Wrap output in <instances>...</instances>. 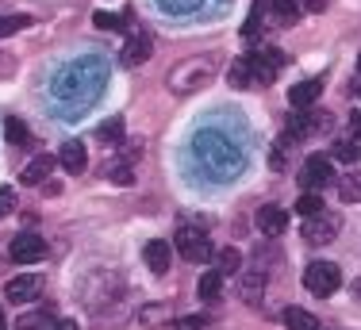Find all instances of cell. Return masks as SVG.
I'll list each match as a JSON object with an SVG mask.
<instances>
[{
  "label": "cell",
  "mask_w": 361,
  "mask_h": 330,
  "mask_svg": "<svg viewBox=\"0 0 361 330\" xmlns=\"http://www.w3.org/2000/svg\"><path fill=\"white\" fill-rule=\"evenodd\" d=\"M104 81H108L104 62H100V58H81V62L66 66L62 73H58L50 97H54L58 104H66V108H85V104H92L100 97Z\"/></svg>",
  "instance_id": "obj_1"
},
{
  "label": "cell",
  "mask_w": 361,
  "mask_h": 330,
  "mask_svg": "<svg viewBox=\"0 0 361 330\" xmlns=\"http://www.w3.org/2000/svg\"><path fill=\"white\" fill-rule=\"evenodd\" d=\"M192 154H196V161H200V169H208L212 177H219V181H231L238 173V165H243V150H238L223 131H200L192 142Z\"/></svg>",
  "instance_id": "obj_2"
},
{
  "label": "cell",
  "mask_w": 361,
  "mask_h": 330,
  "mask_svg": "<svg viewBox=\"0 0 361 330\" xmlns=\"http://www.w3.org/2000/svg\"><path fill=\"white\" fill-rule=\"evenodd\" d=\"M208 81H216V58H208V54L185 58V62H177L166 77L173 97H192V92L208 89Z\"/></svg>",
  "instance_id": "obj_3"
},
{
  "label": "cell",
  "mask_w": 361,
  "mask_h": 330,
  "mask_svg": "<svg viewBox=\"0 0 361 330\" xmlns=\"http://www.w3.org/2000/svg\"><path fill=\"white\" fill-rule=\"evenodd\" d=\"M177 250H180V257H185V262L204 265V262L212 257V238H208V231H204V227H192V223H180V227H177Z\"/></svg>",
  "instance_id": "obj_4"
},
{
  "label": "cell",
  "mask_w": 361,
  "mask_h": 330,
  "mask_svg": "<svg viewBox=\"0 0 361 330\" xmlns=\"http://www.w3.org/2000/svg\"><path fill=\"white\" fill-rule=\"evenodd\" d=\"M342 284V273L334 262H312L304 269V288L312 292V296H334Z\"/></svg>",
  "instance_id": "obj_5"
},
{
  "label": "cell",
  "mask_w": 361,
  "mask_h": 330,
  "mask_svg": "<svg viewBox=\"0 0 361 330\" xmlns=\"http://www.w3.org/2000/svg\"><path fill=\"white\" fill-rule=\"evenodd\" d=\"M246 62H250L254 85H273L277 81V69L285 66V54L273 50V47H262V50H254V54H246Z\"/></svg>",
  "instance_id": "obj_6"
},
{
  "label": "cell",
  "mask_w": 361,
  "mask_h": 330,
  "mask_svg": "<svg viewBox=\"0 0 361 330\" xmlns=\"http://www.w3.org/2000/svg\"><path fill=\"white\" fill-rule=\"evenodd\" d=\"M334 181V165L331 158H323V154H312V158L304 161V169H300V185L307 188V192H319Z\"/></svg>",
  "instance_id": "obj_7"
},
{
  "label": "cell",
  "mask_w": 361,
  "mask_h": 330,
  "mask_svg": "<svg viewBox=\"0 0 361 330\" xmlns=\"http://www.w3.org/2000/svg\"><path fill=\"white\" fill-rule=\"evenodd\" d=\"M42 276L39 273H23V276H12V281L4 284V296L12 300V303H31V300H39L42 296Z\"/></svg>",
  "instance_id": "obj_8"
},
{
  "label": "cell",
  "mask_w": 361,
  "mask_h": 330,
  "mask_svg": "<svg viewBox=\"0 0 361 330\" xmlns=\"http://www.w3.org/2000/svg\"><path fill=\"white\" fill-rule=\"evenodd\" d=\"M342 223L334 219V215H307V223H304V242H312V246H326V242H334V234H338Z\"/></svg>",
  "instance_id": "obj_9"
},
{
  "label": "cell",
  "mask_w": 361,
  "mask_h": 330,
  "mask_svg": "<svg viewBox=\"0 0 361 330\" xmlns=\"http://www.w3.org/2000/svg\"><path fill=\"white\" fill-rule=\"evenodd\" d=\"M12 262H20V265H35L42 254H47V242L39 238V234H16L12 238Z\"/></svg>",
  "instance_id": "obj_10"
},
{
  "label": "cell",
  "mask_w": 361,
  "mask_h": 330,
  "mask_svg": "<svg viewBox=\"0 0 361 330\" xmlns=\"http://www.w3.org/2000/svg\"><path fill=\"white\" fill-rule=\"evenodd\" d=\"M238 296H243V303H250V307H257L265 296V265H254L246 269L243 276H238Z\"/></svg>",
  "instance_id": "obj_11"
},
{
  "label": "cell",
  "mask_w": 361,
  "mask_h": 330,
  "mask_svg": "<svg viewBox=\"0 0 361 330\" xmlns=\"http://www.w3.org/2000/svg\"><path fill=\"white\" fill-rule=\"evenodd\" d=\"M58 161H62V169H66V173H85V165H89L85 142H77V138L62 142V146H58Z\"/></svg>",
  "instance_id": "obj_12"
},
{
  "label": "cell",
  "mask_w": 361,
  "mask_h": 330,
  "mask_svg": "<svg viewBox=\"0 0 361 330\" xmlns=\"http://www.w3.org/2000/svg\"><path fill=\"white\" fill-rule=\"evenodd\" d=\"M319 92H323V81L319 77H312V81H300V85H292L288 89V104L296 111H304V108H312L315 100H319Z\"/></svg>",
  "instance_id": "obj_13"
},
{
  "label": "cell",
  "mask_w": 361,
  "mask_h": 330,
  "mask_svg": "<svg viewBox=\"0 0 361 330\" xmlns=\"http://www.w3.org/2000/svg\"><path fill=\"white\" fill-rule=\"evenodd\" d=\"M257 227H262V234H269V238H277V234H285V227H288V215H285V207H277V204H265L262 212H257Z\"/></svg>",
  "instance_id": "obj_14"
},
{
  "label": "cell",
  "mask_w": 361,
  "mask_h": 330,
  "mask_svg": "<svg viewBox=\"0 0 361 330\" xmlns=\"http://www.w3.org/2000/svg\"><path fill=\"white\" fill-rule=\"evenodd\" d=\"M142 257H146V265H150V273H158V276H161V273L169 269V257H173V250H169V242L154 238V242H146Z\"/></svg>",
  "instance_id": "obj_15"
},
{
  "label": "cell",
  "mask_w": 361,
  "mask_h": 330,
  "mask_svg": "<svg viewBox=\"0 0 361 330\" xmlns=\"http://www.w3.org/2000/svg\"><path fill=\"white\" fill-rule=\"evenodd\" d=\"M146 58H150V39L146 35H131L123 42V50H119V62L123 66H142Z\"/></svg>",
  "instance_id": "obj_16"
},
{
  "label": "cell",
  "mask_w": 361,
  "mask_h": 330,
  "mask_svg": "<svg viewBox=\"0 0 361 330\" xmlns=\"http://www.w3.org/2000/svg\"><path fill=\"white\" fill-rule=\"evenodd\" d=\"M50 169H54V158H47V154H39V158H31L27 165H23L20 181H23V185H47Z\"/></svg>",
  "instance_id": "obj_17"
},
{
  "label": "cell",
  "mask_w": 361,
  "mask_h": 330,
  "mask_svg": "<svg viewBox=\"0 0 361 330\" xmlns=\"http://www.w3.org/2000/svg\"><path fill=\"white\" fill-rule=\"evenodd\" d=\"M139 323L142 326H169L173 323V307L169 303H146L139 311Z\"/></svg>",
  "instance_id": "obj_18"
},
{
  "label": "cell",
  "mask_w": 361,
  "mask_h": 330,
  "mask_svg": "<svg viewBox=\"0 0 361 330\" xmlns=\"http://www.w3.org/2000/svg\"><path fill=\"white\" fill-rule=\"evenodd\" d=\"M269 16H273V23H277V28H292V23L300 20V4H296V0H273Z\"/></svg>",
  "instance_id": "obj_19"
},
{
  "label": "cell",
  "mask_w": 361,
  "mask_h": 330,
  "mask_svg": "<svg viewBox=\"0 0 361 330\" xmlns=\"http://www.w3.org/2000/svg\"><path fill=\"white\" fill-rule=\"evenodd\" d=\"M285 326L288 330H319V319L307 315L304 307H285Z\"/></svg>",
  "instance_id": "obj_20"
},
{
  "label": "cell",
  "mask_w": 361,
  "mask_h": 330,
  "mask_svg": "<svg viewBox=\"0 0 361 330\" xmlns=\"http://www.w3.org/2000/svg\"><path fill=\"white\" fill-rule=\"evenodd\" d=\"M4 138H8L12 146H27V142H31V131H27V123H23V119L8 116V119H4Z\"/></svg>",
  "instance_id": "obj_21"
},
{
  "label": "cell",
  "mask_w": 361,
  "mask_h": 330,
  "mask_svg": "<svg viewBox=\"0 0 361 330\" xmlns=\"http://www.w3.org/2000/svg\"><path fill=\"white\" fill-rule=\"evenodd\" d=\"M219 292H223V273H219V269H216V273H204L200 276V300L204 303H216Z\"/></svg>",
  "instance_id": "obj_22"
},
{
  "label": "cell",
  "mask_w": 361,
  "mask_h": 330,
  "mask_svg": "<svg viewBox=\"0 0 361 330\" xmlns=\"http://www.w3.org/2000/svg\"><path fill=\"white\" fill-rule=\"evenodd\" d=\"M219 273L223 276H235V273H243V254H238L235 246H227V250H219Z\"/></svg>",
  "instance_id": "obj_23"
},
{
  "label": "cell",
  "mask_w": 361,
  "mask_h": 330,
  "mask_svg": "<svg viewBox=\"0 0 361 330\" xmlns=\"http://www.w3.org/2000/svg\"><path fill=\"white\" fill-rule=\"evenodd\" d=\"M97 138L100 142H123V116H111L97 127Z\"/></svg>",
  "instance_id": "obj_24"
},
{
  "label": "cell",
  "mask_w": 361,
  "mask_h": 330,
  "mask_svg": "<svg viewBox=\"0 0 361 330\" xmlns=\"http://www.w3.org/2000/svg\"><path fill=\"white\" fill-rule=\"evenodd\" d=\"M161 8H166L169 16H192V12H200L208 0H158Z\"/></svg>",
  "instance_id": "obj_25"
},
{
  "label": "cell",
  "mask_w": 361,
  "mask_h": 330,
  "mask_svg": "<svg viewBox=\"0 0 361 330\" xmlns=\"http://www.w3.org/2000/svg\"><path fill=\"white\" fill-rule=\"evenodd\" d=\"M231 85H235V89H246V85H254V77H250V62H246V58H238V62H231Z\"/></svg>",
  "instance_id": "obj_26"
},
{
  "label": "cell",
  "mask_w": 361,
  "mask_h": 330,
  "mask_svg": "<svg viewBox=\"0 0 361 330\" xmlns=\"http://www.w3.org/2000/svg\"><path fill=\"white\" fill-rule=\"evenodd\" d=\"M296 212L304 215V219H307V215H319L323 212V196L319 192H307V188H304V196L296 200Z\"/></svg>",
  "instance_id": "obj_27"
},
{
  "label": "cell",
  "mask_w": 361,
  "mask_h": 330,
  "mask_svg": "<svg viewBox=\"0 0 361 330\" xmlns=\"http://www.w3.org/2000/svg\"><path fill=\"white\" fill-rule=\"evenodd\" d=\"M334 158L338 161H357L361 158V146H357V138H342V142H334Z\"/></svg>",
  "instance_id": "obj_28"
},
{
  "label": "cell",
  "mask_w": 361,
  "mask_h": 330,
  "mask_svg": "<svg viewBox=\"0 0 361 330\" xmlns=\"http://www.w3.org/2000/svg\"><path fill=\"white\" fill-rule=\"evenodd\" d=\"M31 28V16H0V39H8V35Z\"/></svg>",
  "instance_id": "obj_29"
},
{
  "label": "cell",
  "mask_w": 361,
  "mask_h": 330,
  "mask_svg": "<svg viewBox=\"0 0 361 330\" xmlns=\"http://www.w3.org/2000/svg\"><path fill=\"white\" fill-rule=\"evenodd\" d=\"M262 23H265V8L262 4H254V12H250V20L243 23V39H254L257 31H262Z\"/></svg>",
  "instance_id": "obj_30"
},
{
  "label": "cell",
  "mask_w": 361,
  "mask_h": 330,
  "mask_svg": "<svg viewBox=\"0 0 361 330\" xmlns=\"http://www.w3.org/2000/svg\"><path fill=\"white\" fill-rule=\"evenodd\" d=\"M338 192H342V200H346V204H357V200H361V177H342Z\"/></svg>",
  "instance_id": "obj_31"
},
{
  "label": "cell",
  "mask_w": 361,
  "mask_h": 330,
  "mask_svg": "<svg viewBox=\"0 0 361 330\" xmlns=\"http://www.w3.org/2000/svg\"><path fill=\"white\" fill-rule=\"evenodd\" d=\"M108 177L111 181H116V185H131V181H135V173H131V165H108Z\"/></svg>",
  "instance_id": "obj_32"
},
{
  "label": "cell",
  "mask_w": 361,
  "mask_h": 330,
  "mask_svg": "<svg viewBox=\"0 0 361 330\" xmlns=\"http://www.w3.org/2000/svg\"><path fill=\"white\" fill-rule=\"evenodd\" d=\"M47 323H50L47 315H23L20 319V330H47Z\"/></svg>",
  "instance_id": "obj_33"
},
{
  "label": "cell",
  "mask_w": 361,
  "mask_h": 330,
  "mask_svg": "<svg viewBox=\"0 0 361 330\" xmlns=\"http://www.w3.org/2000/svg\"><path fill=\"white\" fill-rule=\"evenodd\" d=\"M12 207H16V192H12V188H0V219L12 215Z\"/></svg>",
  "instance_id": "obj_34"
},
{
  "label": "cell",
  "mask_w": 361,
  "mask_h": 330,
  "mask_svg": "<svg viewBox=\"0 0 361 330\" xmlns=\"http://www.w3.org/2000/svg\"><path fill=\"white\" fill-rule=\"evenodd\" d=\"M92 20H97V28H104V31H116V28H119V20H116V16H108V12L92 16Z\"/></svg>",
  "instance_id": "obj_35"
},
{
  "label": "cell",
  "mask_w": 361,
  "mask_h": 330,
  "mask_svg": "<svg viewBox=\"0 0 361 330\" xmlns=\"http://www.w3.org/2000/svg\"><path fill=\"white\" fill-rule=\"evenodd\" d=\"M185 330H200V326H208V315H185V323H180Z\"/></svg>",
  "instance_id": "obj_36"
},
{
  "label": "cell",
  "mask_w": 361,
  "mask_h": 330,
  "mask_svg": "<svg viewBox=\"0 0 361 330\" xmlns=\"http://www.w3.org/2000/svg\"><path fill=\"white\" fill-rule=\"evenodd\" d=\"M350 127H354V135H361V111H354V116H350Z\"/></svg>",
  "instance_id": "obj_37"
},
{
  "label": "cell",
  "mask_w": 361,
  "mask_h": 330,
  "mask_svg": "<svg viewBox=\"0 0 361 330\" xmlns=\"http://www.w3.org/2000/svg\"><path fill=\"white\" fill-rule=\"evenodd\" d=\"M50 330H77V323H70V319H66V323H54Z\"/></svg>",
  "instance_id": "obj_38"
},
{
  "label": "cell",
  "mask_w": 361,
  "mask_h": 330,
  "mask_svg": "<svg viewBox=\"0 0 361 330\" xmlns=\"http://www.w3.org/2000/svg\"><path fill=\"white\" fill-rule=\"evenodd\" d=\"M0 330H4V311H0Z\"/></svg>",
  "instance_id": "obj_39"
},
{
  "label": "cell",
  "mask_w": 361,
  "mask_h": 330,
  "mask_svg": "<svg viewBox=\"0 0 361 330\" xmlns=\"http://www.w3.org/2000/svg\"><path fill=\"white\" fill-rule=\"evenodd\" d=\"M0 69H8V62H4V58H0Z\"/></svg>",
  "instance_id": "obj_40"
},
{
  "label": "cell",
  "mask_w": 361,
  "mask_h": 330,
  "mask_svg": "<svg viewBox=\"0 0 361 330\" xmlns=\"http://www.w3.org/2000/svg\"><path fill=\"white\" fill-rule=\"evenodd\" d=\"M357 73H361V54H357Z\"/></svg>",
  "instance_id": "obj_41"
},
{
  "label": "cell",
  "mask_w": 361,
  "mask_h": 330,
  "mask_svg": "<svg viewBox=\"0 0 361 330\" xmlns=\"http://www.w3.org/2000/svg\"><path fill=\"white\" fill-rule=\"evenodd\" d=\"M357 97H361V85H357Z\"/></svg>",
  "instance_id": "obj_42"
}]
</instances>
